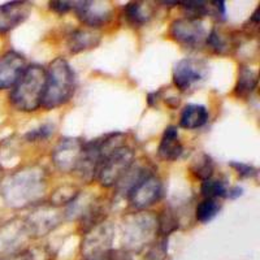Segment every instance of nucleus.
<instances>
[{"label": "nucleus", "mask_w": 260, "mask_h": 260, "mask_svg": "<svg viewBox=\"0 0 260 260\" xmlns=\"http://www.w3.org/2000/svg\"><path fill=\"white\" fill-rule=\"evenodd\" d=\"M76 6H77V2H57V0L50 2V8L59 15H64V13H68L69 11H74Z\"/></svg>", "instance_id": "nucleus-30"}, {"label": "nucleus", "mask_w": 260, "mask_h": 260, "mask_svg": "<svg viewBox=\"0 0 260 260\" xmlns=\"http://www.w3.org/2000/svg\"><path fill=\"white\" fill-rule=\"evenodd\" d=\"M168 254V238L161 237L159 241H155L148 248L146 259L147 260H164Z\"/></svg>", "instance_id": "nucleus-26"}, {"label": "nucleus", "mask_w": 260, "mask_h": 260, "mask_svg": "<svg viewBox=\"0 0 260 260\" xmlns=\"http://www.w3.org/2000/svg\"><path fill=\"white\" fill-rule=\"evenodd\" d=\"M113 240V231L108 222L103 221L94 226L91 231L85 234V238L81 246V252L83 257L102 254L111 248Z\"/></svg>", "instance_id": "nucleus-12"}, {"label": "nucleus", "mask_w": 260, "mask_h": 260, "mask_svg": "<svg viewBox=\"0 0 260 260\" xmlns=\"http://www.w3.org/2000/svg\"><path fill=\"white\" fill-rule=\"evenodd\" d=\"M32 3L30 2H8L0 6V34L11 31L29 17Z\"/></svg>", "instance_id": "nucleus-14"}, {"label": "nucleus", "mask_w": 260, "mask_h": 260, "mask_svg": "<svg viewBox=\"0 0 260 260\" xmlns=\"http://www.w3.org/2000/svg\"><path fill=\"white\" fill-rule=\"evenodd\" d=\"M127 202L137 211H143L161 201L164 185L152 171H148L125 195Z\"/></svg>", "instance_id": "nucleus-5"}, {"label": "nucleus", "mask_w": 260, "mask_h": 260, "mask_svg": "<svg viewBox=\"0 0 260 260\" xmlns=\"http://www.w3.org/2000/svg\"><path fill=\"white\" fill-rule=\"evenodd\" d=\"M82 148L83 141L81 139L71 138V137L61 138L51 154L53 166L62 173L76 172L82 154Z\"/></svg>", "instance_id": "nucleus-9"}, {"label": "nucleus", "mask_w": 260, "mask_h": 260, "mask_svg": "<svg viewBox=\"0 0 260 260\" xmlns=\"http://www.w3.org/2000/svg\"><path fill=\"white\" fill-rule=\"evenodd\" d=\"M133 148L125 143L110 151L103 157L101 167L98 169L96 180L104 187H113L125 176L130 167L134 164Z\"/></svg>", "instance_id": "nucleus-4"}, {"label": "nucleus", "mask_w": 260, "mask_h": 260, "mask_svg": "<svg viewBox=\"0 0 260 260\" xmlns=\"http://www.w3.org/2000/svg\"><path fill=\"white\" fill-rule=\"evenodd\" d=\"M46 86V69L38 64L27 65L9 94V102L21 112H34L41 107Z\"/></svg>", "instance_id": "nucleus-3"}, {"label": "nucleus", "mask_w": 260, "mask_h": 260, "mask_svg": "<svg viewBox=\"0 0 260 260\" xmlns=\"http://www.w3.org/2000/svg\"><path fill=\"white\" fill-rule=\"evenodd\" d=\"M178 6L182 8L185 12V17L197 18L202 20L206 16L211 15V4L208 2H202V0H191V2H182L178 3Z\"/></svg>", "instance_id": "nucleus-25"}, {"label": "nucleus", "mask_w": 260, "mask_h": 260, "mask_svg": "<svg viewBox=\"0 0 260 260\" xmlns=\"http://www.w3.org/2000/svg\"><path fill=\"white\" fill-rule=\"evenodd\" d=\"M101 39V32H98L96 30L81 27V29L73 30L69 34L67 38V46H68L69 52L76 55V53H81L99 46Z\"/></svg>", "instance_id": "nucleus-16"}, {"label": "nucleus", "mask_w": 260, "mask_h": 260, "mask_svg": "<svg viewBox=\"0 0 260 260\" xmlns=\"http://www.w3.org/2000/svg\"><path fill=\"white\" fill-rule=\"evenodd\" d=\"M208 76V64L197 57H185L175 65L173 83L180 91H189Z\"/></svg>", "instance_id": "nucleus-7"}, {"label": "nucleus", "mask_w": 260, "mask_h": 260, "mask_svg": "<svg viewBox=\"0 0 260 260\" xmlns=\"http://www.w3.org/2000/svg\"><path fill=\"white\" fill-rule=\"evenodd\" d=\"M229 166L234 169V171L238 173L241 178H252L257 176V168H255L251 164H246V162H240V161H231Z\"/></svg>", "instance_id": "nucleus-29"}, {"label": "nucleus", "mask_w": 260, "mask_h": 260, "mask_svg": "<svg viewBox=\"0 0 260 260\" xmlns=\"http://www.w3.org/2000/svg\"><path fill=\"white\" fill-rule=\"evenodd\" d=\"M124 226L126 228L124 240L126 241L127 248H142L155 240L157 233V217L150 213H137L127 217Z\"/></svg>", "instance_id": "nucleus-6"}, {"label": "nucleus", "mask_w": 260, "mask_h": 260, "mask_svg": "<svg viewBox=\"0 0 260 260\" xmlns=\"http://www.w3.org/2000/svg\"><path fill=\"white\" fill-rule=\"evenodd\" d=\"M190 171L194 175V177L201 181H206L208 178L213 177L215 162H213V159L208 154H201L192 160Z\"/></svg>", "instance_id": "nucleus-22"}, {"label": "nucleus", "mask_w": 260, "mask_h": 260, "mask_svg": "<svg viewBox=\"0 0 260 260\" xmlns=\"http://www.w3.org/2000/svg\"><path fill=\"white\" fill-rule=\"evenodd\" d=\"M7 260H36V256L30 250H24V251L11 255Z\"/></svg>", "instance_id": "nucleus-32"}, {"label": "nucleus", "mask_w": 260, "mask_h": 260, "mask_svg": "<svg viewBox=\"0 0 260 260\" xmlns=\"http://www.w3.org/2000/svg\"><path fill=\"white\" fill-rule=\"evenodd\" d=\"M183 154V146L180 141L178 129L175 125H169L166 127L160 139L157 155L164 161H176Z\"/></svg>", "instance_id": "nucleus-15"}, {"label": "nucleus", "mask_w": 260, "mask_h": 260, "mask_svg": "<svg viewBox=\"0 0 260 260\" xmlns=\"http://www.w3.org/2000/svg\"><path fill=\"white\" fill-rule=\"evenodd\" d=\"M154 15V9L145 2H130L124 7V18L133 27H141Z\"/></svg>", "instance_id": "nucleus-19"}, {"label": "nucleus", "mask_w": 260, "mask_h": 260, "mask_svg": "<svg viewBox=\"0 0 260 260\" xmlns=\"http://www.w3.org/2000/svg\"><path fill=\"white\" fill-rule=\"evenodd\" d=\"M220 210H221V203L219 199L204 198L195 208V219L201 224H207L219 215Z\"/></svg>", "instance_id": "nucleus-21"}, {"label": "nucleus", "mask_w": 260, "mask_h": 260, "mask_svg": "<svg viewBox=\"0 0 260 260\" xmlns=\"http://www.w3.org/2000/svg\"><path fill=\"white\" fill-rule=\"evenodd\" d=\"M169 36L175 42L185 47H199L206 42L207 30L202 20L182 17L171 24Z\"/></svg>", "instance_id": "nucleus-8"}, {"label": "nucleus", "mask_w": 260, "mask_h": 260, "mask_svg": "<svg viewBox=\"0 0 260 260\" xmlns=\"http://www.w3.org/2000/svg\"><path fill=\"white\" fill-rule=\"evenodd\" d=\"M210 120V112L202 104H187L180 115V126L186 130L203 127Z\"/></svg>", "instance_id": "nucleus-17"}, {"label": "nucleus", "mask_w": 260, "mask_h": 260, "mask_svg": "<svg viewBox=\"0 0 260 260\" xmlns=\"http://www.w3.org/2000/svg\"><path fill=\"white\" fill-rule=\"evenodd\" d=\"M2 176H3V169H2V166H0V180H2Z\"/></svg>", "instance_id": "nucleus-34"}, {"label": "nucleus", "mask_w": 260, "mask_h": 260, "mask_svg": "<svg viewBox=\"0 0 260 260\" xmlns=\"http://www.w3.org/2000/svg\"><path fill=\"white\" fill-rule=\"evenodd\" d=\"M61 221V215L53 206H42L29 213L25 220V232L30 237L39 238L53 231Z\"/></svg>", "instance_id": "nucleus-10"}, {"label": "nucleus", "mask_w": 260, "mask_h": 260, "mask_svg": "<svg viewBox=\"0 0 260 260\" xmlns=\"http://www.w3.org/2000/svg\"><path fill=\"white\" fill-rule=\"evenodd\" d=\"M80 194V190L73 185H64V186L57 187L51 195V206L56 208L61 206H68L73 203Z\"/></svg>", "instance_id": "nucleus-24"}, {"label": "nucleus", "mask_w": 260, "mask_h": 260, "mask_svg": "<svg viewBox=\"0 0 260 260\" xmlns=\"http://www.w3.org/2000/svg\"><path fill=\"white\" fill-rule=\"evenodd\" d=\"M204 43L213 53H217V55H228L232 48H236V38L217 27H213L210 34H207Z\"/></svg>", "instance_id": "nucleus-20"}, {"label": "nucleus", "mask_w": 260, "mask_h": 260, "mask_svg": "<svg viewBox=\"0 0 260 260\" xmlns=\"http://www.w3.org/2000/svg\"><path fill=\"white\" fill-rule=\"evenodd\" d=\"M46 187L45 171L37 167H27L9 176L2 187V197L9 207H26L43 197Z\"/></svg>", "instance_id": "nucleus-1"}, {"label": "nucleus", "mask_w": 260, "mask_h": 260, "mask_svg": "<svg viewBox=\"0 0 260 260\" xmlns=\"http://www.w3.org/2000/svg\"><path fill=\"white\" fill-rule=\"evenodd\" d=\"M74 12L87 29L96 30L110 22L112 7L107 2H77Z\"/></svg>", "instance_id": "nucleus-11"}, {"label": "nucleus", "mask_w": 260, "mask_h": 260, "mask_svg": "<svg viewBox=\"0 0 260 260\" xmlns=\"http://www.w3.org/2000/svg\"><path fill=\"white\" fill-rule=\"evenodd\" d=\"M243 195V189L241 186H233L231 189H228L226 192V197L225 198H229V199H237L242 197Z\"/></svg>", "instance_id": "nucleus-33"}, {"label": "nucleus", "mask_w": 260, "mask_h": 260, "mask_svg": "<svg viewBox=\"0 0 260 260\" xmlns=\"http://www.w3.org/2000/svg\"><path fill=\"white\" fill-rule=\"evenodd\" d=\"M211 4V16L219 21H224L225 16H226V9H225V2L220 0V2H210Z\"/></svg>", "instance_id": "nucleus-31"}, {"label": "nucleus", "mask_w": 260, "mask_h": 260, "mask_svg": "<svg viewBox=\"0 0 260 260\" xmlns=\"http://www.w3.org/2000/svg\"><path fill=\"white\" fill-rule=\"evenodd\" d=\"M76 91V73L64 57L52 60L46 71V86L41 107L55 110L68 103Z\"/></svg>", "instance_id": "nucleus-2"}, {"label": "nucleus", "mask_w": 260, "mask_h": 260, "mask_svg": "<svg viewBox=\"0 0 260 260\" xmlns=\"http://www.w3.org/2000/svg\"><path fill=\"white\" fill-rule=\"evenodd\" d=\"M83 260H132L127 250H107L102 254L92 255L89 257H83Z\"/></svg>", "instance_id": "nucleus-28"}, {"label": "nucleus", "mask_w": 260, "mask_h": 260, "mask_svg": "<svg viewBox=\"0 0 260 260\" xmlns=\"http://www.w3.org/2000/svg\"><path fill=\"white\" fill-rule=\"evenodd\" d=\"M26 59L17 51H8L0 57V90L12 89L26 69Z\"/></svg>", "instance_id": "nucleus-13"}, {"label": "nucleus", "mask_w": 260, "mask_h": 260, "mask_svg": "<svg viewBox=\"0 0 260 260\" xmlns=\"http://www.w3.org/2000/svg\"><path fill=\"white\" fill-rule=\"evenodd\" d=\"M228 192V183L224 178L211 177L206 181H202L201 194L203 198L219 199L225 198Z\"/></svg>", "instance_id": "nucleus-23"}, {"label": "nucleus", "mask_w": 260, "mask_h": 260, "mask_svg": "<svg viewBox=\"0 0 260 260\" xmlns=\"http://www.w3.org/2000/svg\"><path fill=\"white\" fill-rule=\"evenodd\" d=\"M257 81H259V76L256 71L247 65H241L238 69L236 86H234V95L238 99H248L256 90Z\"/></svg>", "instance_id": "nucleus-18"}, {"label": "nucleus", "mask_w": 260, "mask_h": 260, "mask_svg": "<svg viewBox=\"0 0 260 260\" xmlns=\"http://www.w3.org/2000/svg\"><path fill=\"white\" fill-rule=\"evenodd\" d=\"M53 130H55V126L52 124H43L37 129L30 130L29 133L25 134V138L29 142H41L50 138L53 134Z\"/></svg>", "instance_id": "nucleus-27"}]
</instances>
